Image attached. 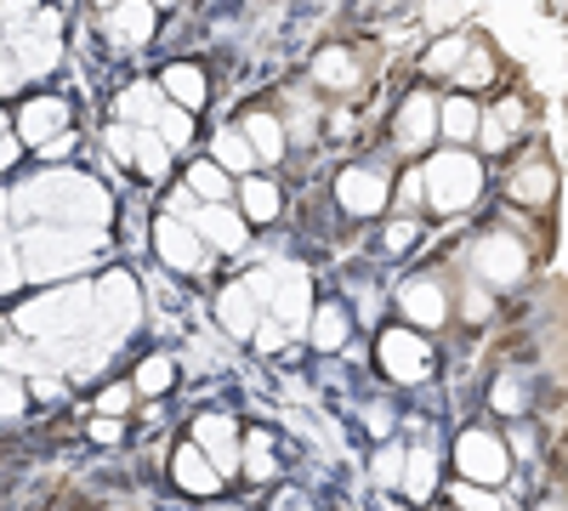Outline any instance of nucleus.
Here are the masks:
<instances>
[{
  "label": "nucleus",
  "instance_id": "72a5a7b5",
  "mask_svg": "<svg viewBox=\"0 0 568 511\" xmlns=\"http://www.w3.org/2000/svg\"><path fill=\"white\" fill-rule=\"evenodd\" d=\"M160 136L171 143V154H182L187 143H194V109H182V103H171L165 114H160Z\"/></svg>",
  "mask_w": 568,
  "mask_h": 511
},
{
  "label": "nucleus",
  "instance_id": "09e8293b",
  "mask_svg": "<svg viewBox=\"0 0 568 511\" xmlns=\"http://www.w3.org/2000/svg\"><path fill=\"white\" fill-rule=\"evenodd\" d=\"M200 205H205V200H200V194H194V188H187V182H182V188H176V194H171V216H194V211H200Z\"/></svg>",
  "mask_w": 568,
  "mask_h": 511
},
{
  "label": "nucleus",
  "instance_id": "37998d69",
  "mask_svg": "<svg viewBox=\"0 0 568 511\" xmlns=\"http://www.w3.org/2000/svg\"><path fill=\"white\" fill-rule=\"evenodd\" d=\"M131 398H136V387H131V381H120V387H103L98 409H103V415H125V409H131Z\"/></svg>",
  "mask_w": 568,
  "mask_h": 511
},
{
  "label": "nucleus",
  "instance_id": "a878e982",
  "mask_svg": "<svg viewBox=\"0 0 568 511\" xmlns=\"http://www.w3.org/2000/svg\"><path fill=\"white\" fill-rule=\"evenodd\" d=\"M211 160H216L222 171H233V176H251L262 154H256V143H251L245 131H216V136H211Z\"/></svg>",
  "mask_w": 568,
  "mask_h": 511
},
{
  "label": "nucleus",
  "instance_id": "3c124183",
  "mask_svg": "<svg viewBox=\"0 0 568 511\" xmlns=\"http://www.w3.org/2000/svg\"><path fill=\"white\" fill-rule=\"evenodd\" d=\"M256 347H262V352H278V347H284V324H278V318H267L262 330H256Z\"/></svg>",
  "mask_w": 568,
  "mask_h": 511
},
{
  "label": "nucleus",
  "instance_id": "c756f323",
  "mask_svg": "<svg viewBox=\"0 0 568 511\" xmlns=\"http://www.w3.org/2000/svg\"><path fill=\"white\" fill-rule=\"evenodd\" d=\"M466 52H471V45L460 40V34H444V40H433V45H426V58H420V69L426 74H460V63H466Z\"/></svg>",
  "mask_w": 568,
  "mask_h": 511
},
{
  "label": "nucleus",
  "instance_id": "2f4dec72",
  "mask_svg": "<svg viewBox=\"0 0 568 511\" xmlns=\"http://www.w3.org/2000/svg\"><path fill=\"white\" fill-rule=\"evenodd\" d=\"M171 381H176V364H171L165 352H154V358H142V364H136V376H131L136 398H160V392H165Z\"/></svg>",
  "mask_w": 568,
  "mask_h": 511
},
{
  "label": "nucleus",
  "instance_id": "4468645a",
  "mask_svg": "<svg viewBox=\"0 0 568 511\" xmlns=\"http://www.w3.org/2000/svg\"><path fill=\"white\" fill-rule=\"evenodd\" d=\"M187 222H194L200 227V234H205V245L211 251H245V234H251V222H245V211H233L227 200H211V205H200L194 216H187Z\"/></svg>",
  "mask_w": 568,
  "mask_h": 511
},
{
  "label": "nucleus",
  "instance_id": "58836bf2",
  "mask_svg": "<svg viewBox=\"0 0 568 511\" xmlns=\"http://www.w3.org/2000/svg\"><path fill=\"white\" fill-rule=\"evenodd\" d=\"M489 313H495V296H489L484 278H478V285H466V296H460V318H466V324H484Z\"/></svg>",
  "mask_w": 568,
  "mask_h": 511
},
{
  "label": "nucleus",
  "instance_id": "20e7f679",
  "mask_svg": "<svg viewBox=\"0 0 568 511\" xmlns=\"http://www.w3.org/2000/svg\"><path fill=\"white\" fill-rule=\"evenodd\" d=\"M142 302H136V278L131 273H109L91 285V330H98L103 347H120V336L136 324Z\"/></svg>",
  "mask_w": 568,
  "mask_h": 511
},
{
  "label": "nucleus",
  "instance_id": "e433bc0d",
  "mask_svg": "<svg viewBox=\"0 0 568 511\" xmlns=\"http://www.w3.org/2000/svg\"><path fill=\"white\" fill-rule=\"evenodd\" d=\"M23 278H29V267H23V251H18V245H7V239H0V296H12V290H23Z\"/></svg>",
  "mask_w": 568,
  "mask_h": 511
},
{
  "label": "nucleus",
  "instance_id": "bf43d9fd",
  "mask_svg": "<svg viewBox=\"0 0 568 511\" xmlns=\"http://www.w3.org/2000/svg\"><path fill=\"white\" fill-rule=\"evenodd\" d=\"M154 7H171V0H154Z\"/></svg>",
  "mask_w": 568,
  "mask_h": 511
},
{
  "label": "nucleus",
  "instance_id": "f704fd0d",
  "mask_svg": "<svg viewBox=\"0 0 568 511\" xmlns=\"http://www.w3.org/2000/svg\"><path fill=\"white\" fill-rule=\"evenodd\" d=\"M227 176H233V171H222L216 160H205V165L187 171V188H194V194L211 205V200H227Z\"/></svg>",
  "mask_w": 568,
  "mask_h": 511
},
{
  "label": "nucleus",
  "instance_id": "7c9ffc66",
  "mask_svg": "<svg viewBox=\"0 0 568 511\" xmlns=\"http://www.w3.org/2000/svg\"><path fill=\"white\" fill-rule=\"evenodd\" d=\"M438 489V454L433 449H409V467H404V494L409 500H426Z\"/></svg>",
  "mask_w": 568,
  "mask_h": 511
},
{
  "label": "nucleus",
  "instance_id": "f8f14e48",
  "mask_svg": "<svg viewBox=\"0 0 568 511\" xmlns=\"http://www.w3.org/2000/svg\"><path fill=\"white\" fill-rule=\"evenodd\" d=\"M194 443L216 460L222 478H233V472L245 467V454H240V421H233V415H200V421H194Z\"/></svg>",
  "mask_w": 568,
  "mask_h": 511
},
{
  "label": "nucleus",
  "instance_id": "6e6552de",
  "mask_svg": "<svg viewBox=\"0 0 568 511\" xmlns=\"http://www.w3.org/2000/svg\"><path fill=\"white\" fill-rule=\"evenodd\" d=\"M471 267H478V278L489 290H511V285L529 278V251L511 234H484L478 245H471Z\"/></svg>",
  "mask_w": 568,
  "mask_h": 511
},
{
  "label": "nucleus",
  "instance_id": "39448f33",
  "mask_svg": "<svg viewBox=\"0 0 568 511\" xmlns=\"http://www.w3.org/2000/svg\"><path fill=\"white\" fill-rule=\"evenodd\" d=\"M109 154L125 171L149 176V182H165L171 176V143L160 136V125H114L109 131Z\"/></svg>",
  "mask_w": 568,
  "mask_h": 511
},
{
  "label": "nucleus",
  "instance_id": "4be33fe9",
  "mask_svg": "<svg viewBox=\"0 0 568 511\" xmlns=\"http://www.w3.org/2000/svg\"><path fill=\"white\" fill-rule=\"evenodd\" d=\"M114 109H120V120H125V125H160V114H165L171 103H165V85L136 80V85H125V91H120V103H114Z\"/></svg>",
  "mask_w": 568,
  "mask_h": 511
},
{
  "label": "nucleus",
  "instance_id": "393cba45",
  "mask_svg": "<svg viewBox=\"0 0 568 511\" xmlns=\"http://www.w3.org/2000/svg\"><path fill=\"white\" fill-rule=\"evenodd\" d=\"M160 85H165V98H171V103L194 109V114L205 109V91H211V85H205V69H200V63H171Z\"/></svg>",
  "mask_w": 568,
  "mask_h": 511
},
{
  "label": "nucleus",
  "instance_id": "7ed1b4c3",
  "mask_svg": "<svg viewBox=\"0 0 568 511\" xmlns=\"http://www.w3.org/2000/svg\"><path fill=\"white\" fill-rule=\"evenodd\" d=\"M478 194H484V165H478V154H466V149L449 143V154L426 160V200H433V211L455 216V211H466Z\"/></svg>",
  "mask_w": 568,
  "mask_h": 511
},
{
  "label": "nucleus",
  "instance_id": "49530a36",
  "mask_svg": "<svg viewBox=\"0 0 568 511\" xmlns=\"http://www.w3.org/2000/svg\"><path fill=\"white\" fill-rule=\"evenodd\" d=\"M74 154V131H63V136H52V143H40V160H52V165H63Z\"/></svg>",
  "mask_w": 568,
  "mask_h": 511
},
{
  "label": "nucleus",
  "instance_id": "de8ad7c7",
  "mask_svg": "<svg viewBox=\"0 0 568 511\" xmlns=\"http://www.w3.org/2000/svg\"><path fill=\"white\" fill-rule=\"evenodd\" d=\"M85 432L98 438V443H120V415H98V421H91Z\"/></svg>",
  "mask_w": 568,
  "mask_h": 511
},
{
  "label": "nucleus",
  "instance_id": "423d86ee",
  "mask_svg": "<svg viewBox=\"0 0 568 511\" xmlns=\"http://www.w3.org/2000/svg\"><path fill=\"white\" fill-rule=\"evenodd\" d=\"M455 472H460L466 483H506L511 449H506L500 432H489V427H466V432L455 438Z\"/></svg>",
  "mask_w": 568,
  "mask_h": 511
},
{
  "label": "nucleus",
  "instance_id": "c03bdc74",
  "mask_svg": "<svg viewBox=\"0 0 568 511\" xmlns=\"http://www.w3.org/2000/svg\"><path fill=\"white\" fill-rule=\"evenodd\" d=\"M455 505H466V511H500V500H489L484 483H460L455 489Z\"/></svg>",
  "mask_w": 568,
  "mask_h": 511
},
{
  "label": "nucleus",
  "instance_id": "a19ab883",
  "mask_svg": "<svg viewBox=\"0 0 568 511\" xmlns=\"http://www.w3.org/2000/svg\"><path fill=\"white\" fill-rule=\"evenodd\" d=\"M524 398H529V392L517 387V376H500V381L489 387V403H495V409H506V415H517V409H524Z\"/></svg>",
  "mask_w": 568,
  "mask_h": 511
},
{
  "label": "nucleus",
  "instance_id": "dca6fc26",
  "mask_svg": "<svg viewBox=\"0 0 568 511\" xmlns=\"http://www.w3.org/2000/svg\"><path fill=\"white\" fill-rule=\"evenodd\" d=\"M171 478H176V489L182 494H200V500H211V494H222V472H216V460L200 449V443H182L176 454H171Z\"/></svg>",
  "mask_w": 568,
  "mask_h": 511
},
{
  "label": "nucleus",
  "instance_id": "9b49d317",
  "mask_svg": "<svg viewBox=\"0 0 568 511\" xmlns=\"http://www.w3.org/2000/svg\"><path fill=\"white\" fill-rule=\"evenodd\" d=\"M160 29V7L154 0H120V7L103 12V34L120 45V52H136V45H149Z\"/></svg>",
  "mask_w": 568,
  "mask_h": 511
},
{
  "label": "nucleus",
  "instance_id": "f257e3e1",
  "mask_svg": "<svg viewBox=\"0 0 568 511\" xmlns=\"http://www.w3.org/2000/svg\"><path fill=\"white\" fill-rule=\"evenodd\" d=\"M23 216H45V222H69V227H109L114 222V200L103 182H91L80 171H52L34 176L29 188L18 194Z\"/></svg>",
  "mask_w": 568,
  "mask_h": 511
},
{
  "label": "nucleus",
  "instance_id": "a211bd4d",
  "mask_svg": "<svg viewBox=\"0 0 568 511\" xmlns=\"http://www.w3.org/2000/svg\"><path fill=\"white\" fill-rule=\"evenodd\" d=\"M63 131H69V103L63 98H29L18 109V136H23L29 149L52 143V136H63Z\"/></svg>",
  "mask_w": 568,
  "mask_h": 511
},
{
  "label": "nucleus",
  "instance_id": "f3484780",
  "mask_svg": "<svg viewBox=\"0 0 568 511\" xmlns=\"http://www.w3.org/2000/svg\"><path fill=\"white\" fill-rule=\"evenodd\" d=\"M216 318H222L227 336H256L262 330V296H256L251 278H240V285H227L216 296Z\"/></svg>",
  "mask_w": 568,
  "mask_h": 511
},
{
  "label": "nucleus",
  "instance_id": "f03ea898",
  "mask_svg": "<svg viewBox=\"0 0 568 511\" xmlns=\"http://www.w3.org/2000/svg\"><path fill=\"white\" fill-rule=\"evenodd\" d=\"M18 251H23L29 278H40V285H58V278L91 267V256L103 251V234H91V227H69V222H45V227H29Z\"/></svg>",
  "mask_w": 568,
  "mask_h": 511
},
{
  "label": "nucleus",
  "instance_id": "8fccbe9b",
  "mask_svg": "<svg viewBox=\"0 0 568 511\" xmlns=\"http://www.w3.org/2000/svg\"><path fill=\"white\" fill-rule=\"evenodd\" d=\"M382 245H387V251H409V245H415V222H393Z\"/></svg>",
  "mask_w": 568,
  "mask_h": 511
},
{
  "label": "nucleus",
  "instance_id": "5fc2aeb1",
  "mask_svg": "<svg viewBox=\"0 0 568 511\" xmlns=\"http://www.w3.org/2000/svg\"><path fill=\"white\" fill-rule=\"evenodd\" d=\"M353 125H358V120H353V114H329V131H336V136H347V131H353Z\"/></svg>",
  "mask_w": 568,
  "mask_h": 511
},
{
  "label": "nucleus",
  "instance_id": "a18cd8bd",
  "mask_svg": "<svg viewBox=\"0 0 568 511\" xmlns=\"http://www.w3.org/2000/svg\"><path fill=\"white\" fill-rule=\"evenodd\" d=\"M420 200H426V171H409V176L398 182V205H404V211H415Z\"/></svg>",
  "mask_w": 568,
  "mask_h": 511
},
{
  "label": "nucleus",
  "instance_id": "473e14b6",
  "mask_svg": "<svg viewBox=\"0 0 568 511\" xmlns=\"http://www.w3.org/2000/svg\"><path fill=\"white\" fill-rule=\"evenodd\" d=\"M251 483H273L278 467H273V438L267 432H251V449H245V467H240Z\"/></svg>",
  "mask_w": 568,
  "mask_h": 511
},
{
  "label": "nucleus",
  "instance_id": "1a4fd4ad",
  "mask_svg": "<svg viewBox=\"0 0 568 511\" xmlns=\"http://www.w3.org/2000/svg\"><path fill=\"white\" fill-rule=\"evenodd\" d=\"M154 251L171 273H200L205 267V234L187 216H171V211L154 222Z\"/></svg>",
  "mask_w": 568,
  "mask_h": 511
},
{
  "label": "nucleus",
  "instance_id": "9d476101",
  "mask_svg": "<svg viewBox=\"0 0 568 511\" xmlns=\"http://www.w3.org/2000/svg\"><path fill=\"white\" fill-rule=\"evenodd\" d=\"M375 358H382V369L404 387L433 376V347H426V336H409V330H387L382 347H375Z\"/></svg>",
  "mask_w": 568,
  "mask_h": 511
},
{
  "label": "nucleus",
  "instance_id": "c85d7f7f",
  "mask_svg": "<svg viewBox=\"0 0 568 511\" xmlns=\"http://www.w3.org/2000/svg\"><path fill=\"white\" fill-rule=\"evenodd\" d=\"M245 136H251V143H256V154L262 160H284V149H291V131H284V120H273V114H251L245 120Z\"/></svg>",
  "mask_w": 568,
  "mask_h": 511
},
{
  "label": "nucleus",
  "instance_id": "864d4df0",
  "mask_svg": "<svg viewBox=\"0 0 568 511\" xmlns=\"http://www.w3.org/2000/svg\"><path fill=\"white\" fill-rule=\"evenodd\" d=\"M18 149H23V136H7V131H0V171L18 165Z\"/></svg>",
  "mask_w": 568,
  "mask_h": 511
},
{
  "label": "nucleus",
  "instance_id": "13d9d810",
  "mask_svg": "<svg viewBox=\"0 0 568 511\" xmlns=\"http://www.w3.org/2000/svg\"><path fill=\"white\" fill-rule=\"evenodd\" d=\"M291 511H313V505H302V500H296V505H291Z\"/></svg>",
  "mask_w": 568,
  "mask_h": 511
},
{
  "label": "nucleus",
  "instance_id": "c9c22d12",
  "mask_svg": "<svg viewBox=\"0 0 568 511\" xmlns=\"http://www.w3.org/2000/svg\"><path fill=\"white\" fill-rule=\"evenodd\" d=\"M23 403H29V387L12 376L7 364H0V421H18V415H23Z\"/></svg>",
  "mask_w": 568,
  "mask_h": 511
},
{
  "label": "nucleus",
  "instance_id": "ddd939ff",
  "mask_svg": "<svg viewBox=\"0 0 568 511\" xmlns=\"http://www.w3.org/2000/svg\"><path fill=\"white\" fill-rule=\"evenodd\" d=\"M336 200H342V211H347V216H382L393 194H387V176H382V171L353 165V171H342V176H336Z\"/></svg>",
  "mask_w": 568,
  "mask_h": 511
},
{
  "label": "nucleus",
  "instance_id": "6e6d98bb",
  "mask_svg": "<svg viewBox=\"0 0 568 511\" xmlns=\"http://www.w3.org/2000/svg\"><path fill=\"white\" fill-rule=\"evenodd\" d=\"M0 222H7V194H0Z\"/></svg>",
  "mask_w": 568,
  "mask_h": 511
},
{
  "label": "nucleus",
  "instance_id": "b1692460",
  "mask_svg": "<svg viewBox=\"0 0 568 511\" xmlns=\"http://www.w3.org/2000/svg\"><path fill=\"white\" fill-rule=\"evenodd\" d=\"M307 341H313L318 352H342V347H347V307L318 302L313 318H307Z\"/></svg>",
  "mask_w": 568,
  "mask_h": 511
},
{
  "label": "nucleus",
  "instance_id": "ea45409f",
  "mask_svg": "<svg viewBox=\"0 0 568 511\" xmlns=\"http://www.w3.org/2000/svg\"><path fill=\"white\" fill-rule=\"evenodd\" d=\"M404 467H409V454H404V449H382V454H375V483L404 489Z\"/></svg>",
  "mask_w": 568,
  "mask_h": 511
},
{
  "label": "nucleus",
  "instance_id": "603ef678",
  "mask_svg": "<svg viewBox=\"0 0 568 511\" xmlns=\"http://www.w3.org/2000/svg\"><path fill=\"white\" fill-rule=\"evenodd\" d=\"M29 398H40V403H52V398H63L58 376H34V381H29Z\"/></svg>",
  "mask_w": 568,
  "mask_h": 511
},
{
  "label": "nucleus",
  "instance_id": "412c9836",
  "mask_svg": "<svg viewBox=\"0 0 568 511\" xmlns=\"http://www.w3.org/2000/svg\"><path fill=\"white\" fill-rule=\"evenodd\" d=\"M313 85H324V91H353V85H364V63L347 52V45H324V52L313 58Z\"/></svg>",
  "mask_w": 568,
  "mask_h": 511
},
{
  "label": "nucleus",
  "instance_id": "aec40b11",
  "mask_svg": "<svg viewBox=\"0 0 568 511\" xmlns=\"http://www.w3.org/2000/svg\"><path fill=\"white\" fill-rule=\"evenodd\" d=\"M551 194H557V171H551V160H524V165L506 176V200H511V205H524V211L551 205Z\"/></svg>",
  "mask_w": 568,
  "mask_h": 511
},
{
  "label": "nucleus",
  "instance_id": "79ce46f5",
  "mask_svg": "<svg viewBox=\"0 0 568 511\" xmlns=\"http://www.w3.org/2000/svg\"><path fill=\"white\" fill-rule=\"evenodd\" d=\"M23 63H18V52H0V98H12V91L23 85Z\"/></svg>",
  "mask_w": 568,
  "mask_h": 511
},
{
  "label": "nucleus",
  "instance_id": "2eb2a0df",
  "mask_svg": "<svg viewBox=\"0 0 568 511\" xmlns=\"http://www.w3.org/2000/svg\"><path fill=\"white\" fill-rule=\"evenodd\" d=\"M393 136H398V149L420 154V149L433 143V136H438V98H426V91H409V98L398 103Z\"/></svg>",
  "mask_w": 568,
  "mask_h": 511
},
{
  "label": "nucleus",
  "instance_id": "bb28decb",
  "mask_svg": "<svg viewBox=\"0 0 568 511\" xmlns=\"http://www.w3.org/2000/svg\"><path fill=\"white\" fill-rule=\"evenodd\" d=\"M524 120H529V114H524V103H517V98H506V103L484 109V131H478V136H484V143H489V149L500 154V149L511 143V136L524 131Z\"/></svg>",
  "mask_w": 568,
  "mask_h": 511
},
{
  "label": "nucleus",
  "instance_id": "4c0bfd02",
  "mask_svg": "<svg viewBox=\"0 0 568 511\" xmlns=\"http://www.w3.org/2000/svg\"><path fill=\"white\" fill-rule=\"evenodd\" d=\"M489 80H495V58H489V52H466V63H460L455 85H466V91H478V85H489Z\"/></svg>",
  "mask_w": 568,
  "mask_h": 511
},
{
  "label": "nucleus",
  "instance_id": "4d7b16f0",
  "mask_svg": "<svg viewBox=\"0 0 568 511\" xmlns=\"http://www.w3.org/2000/svg\"><path fill=\"white\" fill-rule=\"evenodd\" d=\"M98 7H103V12H109V7H120V0H98Z\"/></svg>",
  "mask_w": 568,
  "mask_h": 511
},
{
  "label": "nucleus",
  "instance_id": "6ab92c4d",
  "mask_svg": "<svg viewBox=\"0 0 568 511\" xmlns=\"http://www.w3.org/2000/svg\"><path fill=\"white\" fill-rule=\"evenodd\" d=\"M398 307L409 324H420V330H438V324L449 318V296L438 278H409V285H398Z\"/></svg>",
  "mask_w": 568,
  "mask_h": 511
},
{
  "label": "nucleus",
  "instance_id": "cd10ccee",
  "mask_svg": "<svg viewBox=\"0 0 568 511\" xmlns=\"http://www.w3.org/2000/svg\"><path fill=\"white\" fill-rule=\"evenodd\" d=\"M278 205H284V194L273 188L267 176H245V182H240V211H245V222H273Z\"/></svg>",
  "mask_w": 568,
  "mask_h": 511
},
{
  "label": "nucleus",
  "instance_id": "0eeeda50",
  "mask_svg": "<svg viewBox=\"0 0 568 511\" xmlns=\"http://www.w3.org/2000/svg\"><path fill=\"white\" fill-rule=\"evenodd\" d=\"M7 34H12V52L29 74H52L63 63V18L52 7H40L23 29H7Z\"/></svg>",
  "mask_w": 568,
  "mask_h": 511
},
{
  "label": "nucleus",
  "instance_id": "5701e85b",
  "mask_svg": "<svg viewBox=\"0 0 568 511\" xmlns=\"http://www.w3.org/2000/svg\"><path fill=\"white\" fill-rule=\"evenodd\" d=\"M438 131H444L449 143L460 149V143H471V136L484 131V109L471 103V98H460V91H455V98H444V103H438Z\"/></svg>",
  "mask_w": 568,
  "mask_h": 511
}]
</instances>
